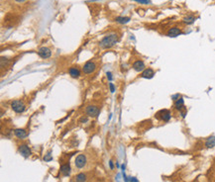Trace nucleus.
I'll return each mask as SVG.
<instances>
[{
  "instance_id": "nucleus-26",
  "label": "nucleus",
  "mask_w": 215,
  "mask_h": 182,
  "mask_svg": "<svg viewBox=\"0 0 215 182\" xmlns=\"http://www.w3.org/2000/svg\"><path fill=\"white\" fill-rule=\"evenodd\" d=\"M130 181L131 182H139L136 177H130Z\"/></svg>"
},
{
  "instance_id": "nucleus-8",
  "label": "nucleus",
  "mask_w": 215,
  "mask_h": 182,
  "mask_svg": "<svg viewBox=\"0 0 215 182\" xmlns=\"http://www.w3.org/2000/svg\"><path fill=\"white\" fill-rule=\"evenodd\" d=\"M69 74L71 75V78L77 79V78H79V76L81 75V70H80V68L78 67L77 65H73L69 67Z\"/></svg>"
},
{
  "instance_id": "nucleus-13",
  "label": "nucleus",
  "mask_w": 215,
  "mask_h": 182,
  "mask_svg": "<svg viewBox=\"0 0 215 182\" xmlns=\"http://www.w3.org/2000/svg\"><path fill=\"white\" fill-rule=\"evenodd\" d=\"M60 173H62L64 176H69L71 174V165L69 163H64L60 165Z\"/></svg>"
},
{
  "instance_id": "nucleus-9",
  "label": "nucleus",
  "mask_w": 215,
  "mask_h": 182,
  "mask_svg": "<svg viewBox=\"0 0 215 182\" xmlns=\"http://www.w3.org/2000/svg\"><path fill=\"white\" fill-rule=\"evenodd\" d=\"M38 55H39L40 57L46 59L51 57V55H52V52H51L50 49L47 48V47H42V48H40L39 50H38Z\"/></svg>"
},
{
  "instance_id": "nucleus-23",
  "label": "nucleus",
  "mask_w": 215,
  "mask_h": 182,
  "mask_svg": "<svg viewBox=\"0 0 215 182\" xmlns=\"http://www.w3.org/2000/svg\"><path fill=\"white\" fill-rule=\"evenodd\" d=\"M180 94H178H178H174V95H172V100H174V101H176V100H178V99H180Z\"/></svg>"
},
{
  "instance_id": "nucleus-14",
  "label": "nucleus",
  "mask_w": 215,
  "mask_h": 182,
  "mask_svg": "<svg viewBox=\"0 0 215 182\" xmlns=\"http://www.w3.org/2000/svg\"><path fill=\"white\" fill-rule=\"evenodd\" d=\"M174 109L176 111H181L182 109H184V100H183L182 97H180V99H178L176 101H174Z\"/></svg>"
},
{
  "instance_id": "nucleus-17",
  "label": "nucleus",
  "mask_w": 215,
  "mask_h": 182,
  "mask_svg": "<svg viewBox=\"0 0 215 182\" xmlns=\"http://www.w3.org/2000/svg\"><path fill=\"white\" fill-rule=\"evenodd\" d=\"M196 18L193 16V15H189V16H185L184 18L182 19V22L187 25H191L195 22Z\"/></svg>"
},
{
  "instance_id": "nucleus-27",
  "label": "nucleus",
  "mask_w": 215,
  "mask_h": 182,
  "mask_svg": "<svg viewBox=\"0 0 215 182\" xmlns=\"http://www.w3.org/2000/svg\"><path fill=\"white\" fill-rule=\"evenodd\" d=\"M107 77H108L109 80H111V79H112V76H111V73L110 72H107Z\"/></svg>"
},
{
  "instance_id": "nucleus-5",
  "label": "nucleus",
  "mask_w": 215,
  "mask_h": 182,
  "mask_svg": "<svg viewBox=\"0 0 215 182\" xmlns=\"http://www.w3.org/2000/svg\"><path fill=\"white\" fill-rule=\"evenodd\" d=\"M99 113H100V108L96 105H88L85 108V114L88 117L96 118V117H98Z\"/></svg>"
},
{
  "instance_id": "nucleus-24",
  "label": "nucleus",
  "mask_w": 215,
  "mask_h": 182,
  "mask_svg": "<svg viewBox=\"0 0 215 182\" xmlns=\"http://www.w3.org/2000/svg\"><path fill=\"white\" fill-rule=\"evenodd\" d=\"M87 117H88V116H82L81 118H80L79 122H80V123H85V122H87V120H88Z\"/></svg>"
},
{
  "instance_id": "nucleus-2",
  "label": "nucleus",
  "mask_w": 215,
  "mask_h": 182,
  "mask_svg": "<svg viewBox=\"0 0 215 182\" xmlns=\"http://www.w3.org/2000/svg\"><path fill=\"white\" fill-rule=\"evenodd\" d=\"M97 69V63L94 59H89L88 61H86L85 63L83 64L81 70L84 74H91Z\"/></svg>"
},
{
  "instance_id": "nucleus-4",
  "label": "nucleus",
  "mask_w": 215,
  "mask_h": 182,
  "mask_svg": "<svg viewBox=\"0 0 215 182\" xmlns=\"http://www.w3.org/2000/svg\"><path fill=\"white\" fill-rule=\"evenodd\" d=\"M11 108L16 113H23L26 109V105L22 100H14L11 103Z\"/></svg>"
},
{
  "instance_id": "nucleus-20",
  "label": "nucleus",
  "mask_w": 215,
  "mask_h": 182,
  "mask_svg": "<svg viewBox=\"0 0 215 182\" xmlns=\"http://www.w3.org/2000/svg\"><path fill=\"white\" fill-rule=\"evenodd\" d=\"M44 160L45 161H51V160H53V156L51 155L50 152H49V154H45Z\"/></svg>"
},
{
  "instance_id": "nucleus-19",
  "label": "nucleus",
  "mask_w": 215,
  "mask_h": 182,
  "mask_svg": "<svg viewBox=\"0 0 215 182\" xmlns=\"http://www.w3.org/2000/svg\"><path fill=\"white\" fill-rule=\"evenodd\" d=\"M75 182H85L86 181V174L84 173H78L77 176L75 177Z\"/></svg>"
},
{
  "instance_id": "nucleus-6",
  "label": "nucleus",
  "mask_w": 215,
  "mask_h": 182,
  "mask_svg": "<svg viewBox=\"0 0 215 182\" xmlns=\"http://www.w3.org/2000/svg\"><path fill=\"white\" fill-rule=\"evenodd\" d=\"M87 163V158H86V155L81 154H78L77 157H75V167L77 168H83L84 166L86 165Z\"/></svg>"
},
{
  "instance_id": "nucleus-7",
  "label": "nucleus",
  "mask_w": 215,
  "mask_h": 182,
  "mask_svg": "<svg viewBox=\"0 0 215 182\" xmlns=\"http://www.w3.org/2000/svg\"><path fill=\"white\" fill-rule=\"evenodd\" d=\"M18 152H20V154H21L22 156L26 157V158L32 154L31 148H29L27 145H25V144H23V145H20L19 146H18Z\"/></svg>"
},
{
  "instance_id": "nucleus-3",
  "label": "nucleus",
  "mask_w": 215,
  "mask_h": 182,
  "mask_svg": "<svg viewBox=\"0 0 215 182\" xmlns=\"http://www.w3.org/2000/svg\"><path fill=\"white\" fill-rule=\"evenodd\" d=\"M155 117L158 120H160V121H163L167 123V122H169L172 118V113H171V111L168 109H162L156 113Z\"/></svg>"
},
{
  "instance_id": "nucleus-22",
  "label": "nucleus",
  "mask_w": 215,
  "mask_h": 182,
  "mask_svg": "<svg viewBox=\"0 0 215 182\" xmlns=\"http://www.w3.org/2000/svg\"><path fill=\"white\" fill-rule=\"evenodd\" d=\"M180 114L181 118H185V116H187V108H184V109H182L181 111H180Z\"/></svg>"
},
{
  "instance_id": "nucleus-12",
  "label": "nucleus",
  "mask_w": 215,
  "mask_h": 182,
  "mask_svg": "<svg viewBox=\"0 0 215 182\" xmlns=\"http://www.w3.org/2000/svg\"><path fill=\"white\" fill-rule=\"evenodd\" d=\"M154 75H155V71H154L153 68L151 67H148L146 69L144 70V71H142V74H141V77H143V78H146V79H151L154 77Z\"/></svg>"
},
{
  "instance_id": "nucleus-25",
  "label": "nucleus",
  "mask_w": 215,
  "mask_h": 182,
  "mask_svg": "<svg viewBox=\"0 0 215 182\" xmlns=\"http://www.w3.org/2000/svg\"><path fill=\"white\" fill-rule=\"evenodd\" d=\"M109 87H110V91H111L112 93H113L114 91H115V87H114V84H113V83H111V82L109 83Z\"/></svg>"
},
{
  "instance_id": "nucleus-29",
  "label": "nucleus",
  "mask_w": 215,
  "mask_h": 182,
  "mask_svg": "<svg viewBox=\"0 0 215 182\" xmlns=\"http://www.w3.org/2000/svg\"><path fill=\"white\" fill-rule=\"evenodd\" d=\"M16 2H18V3H23V2L27 1V0H15Z\"/></svg>"
},
{
  "instance_id": "nucleus-21",
  "label": "nucleus",
  "mask_w": 215,
  "mask_h": 182,
  "mask_svg": "<svg viewBox=\"0 0 215 182\" xmlns=\"http://www.w3.org/2000/svg\"><path fill=\"white\" fill-rule=\"evenodd\" d=\"M133 1H136L138 3L141 4H150L151 3V0H133Z\"/></svg>"
},
{
  "instance_id": "nucleus-28",
  "label": "nucleus",
  "mask_w": 215,
  "mask_h": 182,
  "mask_svg": "<svg viewBox=\"0 0 215 182\" xmlns=\"http://www.w3.org/2000/svg\"><path fill=\"white\" fill-rule=\"evenodd\" d=\"M109 165H110V168H111V169H113V168H114V165H113V162H112L111 160L109 161Z\"/></svg>"
},
{
  "instance_id": "nucleus-15",
  "label": "nucleus",
  "mask_w": 215,
  "mask_h": 182,
  "mask_svg": "<svg viewBox=\"0 0 215 182\" xmlns=\"http://www.w3.org/2000/svg\"><path fill=\"white\" fill-rule=\"evenodd\" d=\"M14 134L18 139H21V140L25 139V138L28 136V133L26 132L25 129H16V130H14Z\"/></svg>"
},
{
  "instance_id": "nucleus-11",
  "label": "nucleus",
  "mask_w": 215,
  "mask_h": 182,
  "mask_svg": "<svg viewBox=\"0 0 215 182\" xmlns=\"http://www.w3.org/2000/svg\"><path fill=\"white\" fill-rule=\"evenodd\" d=\"M181 34H182V31H181L180 29L178 28V27H172V28H171L169 31H168V33H167L168 36L171 37V38H176V37L180 36V35H181Z\"/></svg>"
},
{
  "instance_id": "nucleus-1",
  "label": "nucleus",
  "mask_w": 215,
  "mask_h": 182,
  "mask_svg": "<svg viewBox=\"0 0 215 182\" xmlns=\"http://www.w3.org/2000/svg\"><path fill=\"white\" fill-rule=\"evenodd\" d=\"M118 41H119V36L116 33H112V34L105 36L99 42V46L101 49H110L113 46H115Z\"/></svg>"
},
{
  "instance_id": "nucleus-16",
  "label": "nucleus",
  "mask_w": 215,
  "mask_h": 182,
  "mask_svg": "<svg viewBox=\"0 0 215 182\" xmlns=\"http://www.w3.org/2000/svg\"><path fill=\"white\" fill-rule=\"evenodd\" d=\"M205 146L207 148H212L215 146V136H211L207 138L206 141H205Z\"/></svg>"
},
{
  "instance_id": "nucleus-18",
  "label": "nucleus",
  "mask_w": 215,
  "mask_h": 182,
  "mask_svg": "<svg viewBox=\"0 0 215 182\" xmlns=\"http://www.w3.org/2000/svg\"><path fill=\"white\" fill-rule=\"evenodd\" d=\"M130 20H131L130 17H116L115 18V21L120 24H126L130 22Z\"/></svg>"
},
{
  "instance_id": "nucleus-10",
  "label": "nucleus",
  "mask_w": 215,
  "mask_h": 182,
  "mask_svg": "<svg viewBox=\"0 0 215 182\" xmlns=\"http://www.w3.org/2000/svg\"><path fill=\"white\" fill-rule=\"evenodd\" d=\"M132 67H133V69L137 72L144 71V70L146 69V65H145V63L142 59H138V61H134L133 64H132Z\"/></svg>"
}]
</instances>
